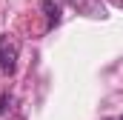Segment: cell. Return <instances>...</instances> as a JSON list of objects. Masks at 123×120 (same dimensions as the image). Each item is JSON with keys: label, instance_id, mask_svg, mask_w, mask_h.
<instances>
[{"label": "cell", "instance_id": "1", "mask_svg": "<svg viewBox=\"0 0 123 120\" xmlns=\"http://www.w3.org/2000/svg\"><path fill=\"white\" fill-rule=\"evenodd\" d=\"M20 57V43L12 34H0V74H14Z\"/></svg>", "mask_w": 123, "mask_h": 120}, {"label": "cell", "instance_id": "5", "mask_svg": "<svg viewBox=\"0 0 123 120\" xmlns=\"http://www.w3.org/2000/svg\"><path fill=\"white\" fill-rule=\"evenodd\" d=\"M109 120H123V114H120V117H109Z\"/></svg>", "mask_w": 123, "mask_h": 120}, {"label": "cell", "instance_id": "2", "mask_svg": "<svg viewBox=\"0 0 123 120\" xmlns=\"http://www.w3.org/2000/svg\"><path fill=\"white\" fill-rule=\"evenodd\" d=\"M77 14H86V17H106V6L103 0H66Z\"/></svg>", "mask_w": 123, "mask_h": 120}, {"label": "cell", "instance_id": "3", "mask_svg": "<svg viewBox=\"0 0 123 120\" xmlns=\"http://www.w3.org/2000/svg\"><path fill=\"white\" fill-rule=\"evenodd\" d=\"M40 9H43V14H46V26L55 29V26L60 23V6H57L55 0H40Z\"/></svg>", "mask_w": 123, "mask_h": 120}, {"label": "cell", "instance_id": "6", "mask_svg": "<svg viewBox=\"0 0 123 120\" xmlns=\"http://www.w3.org/2000/svg\"><path fill=\"white\" fill-rule=\"evenodd\" d=\"M115 3H117V6H123V0H115Z\"/></svg>", "mask_w": 123, "mask_h": 120}, {"label": "cell", "instance_id": "4", "mask_svg": "<svg viewBox=\"0 0 123 120\" xmlns=\"http://www.w3.org/2000/svg\"><path fill=\"white\" fill-rule=\"evenodd\" d=\"M9 109H12V97L9 94H0V117L9 114Z\"/></svg>", "mask_w": 123, "mask_h": 120}]
</instances>
